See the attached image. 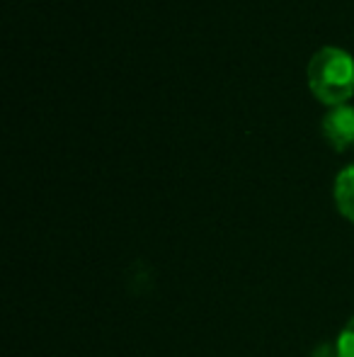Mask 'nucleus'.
Masks as SVG:
<instances>
[{
    "mask_svg": "<svg viewBox=\"0 0 354 357\" xmlns=\"http://www.w3.org/2000/svg\"><path fill=\"white\" fill-rule=\"evenodd\" d=\"M308 90L328 107L350 102L354 95V56L342 47H321L306 68Z\"/></svg>",
    "mask_w": 354,
    "mask_h": 357,
    "instance_id": "f257e3e1",
    "label": "nucleus"
},
{
    "mask_svg": "<svg viewBox=\"0 0 354 357\" xmlns=\"http://www.w3.org/2000/svg\"><path fill=\"white\" fill-rule=\"evenodd\" d=\"M321 132L335 151H345L354 144V105H335L328 107L321 119Z\"/></svg>",
    "mask_w": 354,
    "mask_h": 357,
    "instance_id": "f03ea898",
    "label": "nucleus"
},
{
    "mask_svg": "<svg viewBox=\"0 0 354 357\" xmlns=\"http://www.w3.org/2000/svg\"><path fill=\"white\" fill-rule=\"evenodd\" d=\"M332 197H335L337 212L354 224V163L345 165L337 173L335 185H332Z\"/></svg>",
    "mask_w": 354,
    "mask_h": 357,
    "instance_id": "7ed1b4c3",
    "label": "nucleus"
},
{
    "mask_svg": "<svg viewBox=\"0 0 354 357\" xmlns=\"http://www.w3.org/2000/svg\"><path fill=\"white\" fill-rule=\"evenodd\" d=\"M335 355L337 357H354V316L342 326L335 340Z\"/></svg>",
    "mask_w": 354,
    "mask_h": 357,
    "instance_id": "20e7f679",
    "label": "nucleus"
}]
</instances>
